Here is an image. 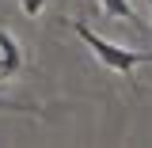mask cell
<instances>
[{
  "mask_svg": "<svg viewBox=\"0 0 152 148\" xmlns=\"http://www.w3.org/2000/svg\"><path fill=\"white\" fill-rule=\"evenodd\" d=\"M23 61H27V57H23L19 38L12 34V31H4V27H0V84L23 72Z\"/></svg>",
  "mask_w": 152,
  "mask_h": 148,
  "instance_id": "7a4b0ae2",
  "label": "cell"
},
{
  "mask_svg": "<svg viewBox=\"0 0 152 148\" xmlns=\"http://www.w3.org/2000/svg\"><path fill=\"white\" fill-rule=\"evenodd\" d=\"M148 12H152V0H148Z\"/></svg>",
  "mask_w": 152,
  "mask_h": 148,
  "instance_id": "8992f818",
  "label": "cell"
},
{
  "mask_svg": "<svg viewBox=\"0 0 152 148\" xmlns=\"http://www.w3.org/2000/svg\"><path fill=\"white\" fill-rule=\"evenodd\" d=\"M103 4V15H110V19H126V23H141V15L133 12V4L129 0H99Z\"/></svg>",
  "mask_w": 152,
  "mask_h": 148,
  "instance_id": "3957f363",
  "label": "cell"
},
{
  "mask_svg": "<svg viewBox=\"0 0 152 148\" xmlns=\"http://www.w3.org/2000/svg\"><path fill=\"white\" fill-rule=\"evenodd\" d=\"M0 110H8V114H38V106H27V103H15V99H0Z\"/></svg>",
  "mask_w": 152,
  "mask_h": 148,
  "instance_id": "277c9868",
  "label": "cell"
},
{
  "mask_svg": "<svg viewBox=\"0 0 152 148\" xmlns=\"http://www.w3.org/2000/svg\"><path fill=\"white\" fill-rule=\"evenodd\" d=\"M72 31H76V38H80V42L95 53V61H99L103 69L122 72L126 80L133 76L137 65H152V53H145V50H126V46H118V42H110V38L95 34L91 27H88V23H80V19H72Z\"/></svg>",
  "mask_w": 152,
  "mask_h": 148,
  "instance_id": "6da1fadb",
  "label": "cell"
},
{
  "mask_svg": "<svg viewBox=\"0 0 152 148\" xmlns=\"http://www.w3.org/2000/svg\"><path fill=\"white\" fill-rule=\"evenodd\" d=\"M19 4H23V12H27V15H38V12L46 8V0H19Z\"/></svg>",
  "mask_w": 152,
  "mask_h": 148,
  "instance_id": "5b68a950",
  "label": "cell"
}]
</instances>
